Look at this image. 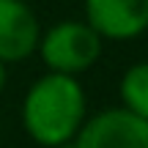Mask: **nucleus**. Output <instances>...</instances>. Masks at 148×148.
<instances>
[{"label":"nucleus","mask_w":148,"mask_h":148,"mask_svg":"<svg viewBox=\"0 0 148 148\" xmlns=\"http://www.w3.org/2000/svg\"><path fill=\"white\" fill-rule=\"evenodd\" d=\"M82 19L101 41H134L148 30V0H82Z\"/></svg>","instance_id":"obj_4"},{"label":"nucleus","mask_w":148,"mask_h":148,"mask_svg":"<svg viewBox=\"0 0 148 148\" xmlns=\"http://www.w3.org/2000/svg\"><path fill=\"white\" fill-rule=\"evenodd\" d=\"M22 129L41 148H66L88 121V93L79 77L44 71L25 90Z\"/></svg>","instance_id":"obj_1"},{"label":"nucleus","mask_w":148,"mask_h":148,"mask_svg":"<svg viewBox=\"0 0 148 148\" xmlns=\"http://www.w3.org/2000/svg\"><path fill=\"white\" fill-rule=\"evenodd\" d=\"M41 30L38 14L25 0H0V63H22L36 55Z\"/></svg>","instance_id":"obj_5"},{"label":"nucleus","mask_w":148,"mask_h":148,"mask_svg":"<svg viewBox=\"0 0 148 148\" xmlns=\"http://www.w3.org/2000/svg\"><path fill=\"white\" fill-rule=\"evenodd\" d=\"M104 41L85 19H60L41 30L36 55L52 74L79 77L99 63Z\"/></svg>","instance_id":"obj_2"},{"label":"nucleus","mask_w":148,"mask_h":148,"mask_svg":"<svg viewBox=\"0 0 148 148\" xmlns=\"http://www.w3.org/2000/svg\"><path fill=\"white\" fill-rule=\"evenodd\" d=\"M5 82H8V66L0 63V93L5 90Z\"/></svg>","instance_id":"obj_7"},{"label":"nucleus","mask_w":148,"mask_h":148,"mask_svg":"<svg viewBox=\"0 0 148 148\" xmlns=\"http://www.w3.org/2000/svg\"><path fill=\"white\" fill-rule=\"evenodd\" d=\"M71 148H148V123L123 107H107L88 115Z\"/></svg>","instance_id":"obj_3"},{"label":"nucleus","mask_w":148,"mask_h":148,"mask_svg":"<svg viewBox=\"0 0 148 148\" xmlns=\"http://www.w3.org/2000/svg\"><path fill=\"white\" fill-rule=\"evenodd\" d=\"M118 96L123 110L148 123V60H137L121 74Z\"/></svg>","instance_id":"obj_6"}]
</instances>
